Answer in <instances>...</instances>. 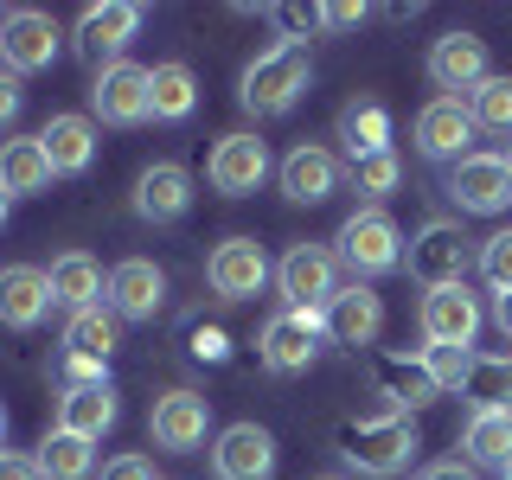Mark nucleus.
<instances>
[{"label":"nucleus","mask_w":512,"mask_h":480,"mask_svg":"<svg viewBox=\"0 0 512 480\" xmlns=\"http://www.w3.org/2000/svg\"><path fill=\"white\" fill-rule=\"evenodd\" d=\"M468 231H461L455 218H429L423 231L410 237V250H404V269L423 288H448V282H468Z\"/></svg>","instance_id":"7"},{"label":"nucleus","mask_w":512,"mask_h":480,"mask_svg":"<svg viewBox=\"0 0 512 480\" xmlns=\"http://www.w3.org/2000/svg\"><path fill=\"white\" fill-rule=\"evenodd\" d=\"M103 480H154V461L148 455H116L103 468Z\"/></svg>","instance_id":"40"},{"label":"nucleus","mask_w":512,"mask_h":480,"mask_svg":"<svg viewBox=\"0 0 512 480\" xmlns=\"http://www.w3.org/2000/svg\"><path fill=\"white\" fill-rule=\"evenodd\" d=\"M269 276H276V263H269V250L256 244V237H224V244L205 256V282H212L218 301H250V295H263Z\"/></svg>","instance_id":"10"},{"label":"nucleus","mask_w":512,"mask_h":480,"mask_svg":"<svg viewBox=\"0 0 512 480\" xmlns=\"http://www.w3.org/2000/svg\"><path fill=\"white\" fill-rule=\"evenodd\" d=\"M141 20L148 13L135 7V0H103V7H84L77 13V58L90 64V71H109V64H122V52H128V39L141 32Z\"/></svg>","instance_id":"8"},{"label":"nucleus","mask_w":512,"mask_h":480,"mask_svg":"<svg viewBox=\"0 0 512 480\" xmlns=\"http://www.w3.org/2000/svg\"><path fill=\"white\" fill-rule=\"evenodd\" d=\"M340 141H346V154H352V160L391 148V109H384L378 96H352V103L340 109Z\"/></svg>","instance_id":"30"},{"label":"nucleus","mask_w":512,"mask_h":480,"mask_svg":"<svg viewBox=\"0 0 512 480\" xmlns=\"http://www.w3.org/2000/svg\"><path fill=\"white\" fill-rule=\"evenodd\" d=\"M103 301L116 308V320H154L167 308V276H160V263H148V256H122L109 269Z\"/></svg>","instance_id":"19"},{"label":"nucleus","mask_w":512,"mask_h":480,"mask_svg":"<svg viewBox=\"0 0 512 480\" xmlns=\"http://www.w3.org/2000/svg\"><path fill=\"white\" fill-rule=\"evenodd\" d=\"M506 160H512V154H506Z\"/></svg>","instance_id":"51"},{"label":"nucleus","mask_w":512,"mask_h":480,"mask_svg":"<svg viewBox=\"0 0 512 480\" xmlns=\"http://www.w3.org/2000/svg\"><path fill=\"white\" fill-rule=\"evenodd\" d=\"M493 327L512 340V288H506V295H493Z\"/></svg>","instance_id":"46"},{"label":"nucleus","mask_w":512,"mask_h":480,"mask_svg":"<svg viewBox=\"0 0 512 480\" xmlns=\"http://www.w3.org/2000/svg\"><path fill=\"white\" fill-rule=\"evenodd\" d=\"M416 423L410 416H397V410H384V416H359V423H346L340 429V455H346V468H359V474H372V480H397L416 461Z\"/></svg>","instance_id":"2"},{"label":"nucleus","mask_w":512,"mask_h":480,"mask_svg":"<svg viewBox=\"0 0 512 480\" xmlns=\"http://www.w3.org/2000/svg\"><path fill=\"white\" fill-rule=\"evenodd\" d=\"M39 474L45 480H90L96 474V448L84 436H71V429H45V442H39Z\"/></svg>","instance_id":"33"},{"label":"nucleus","mask_w":512,"mask_h":480,"mask_svg":"<svg viewBox=\"0 0 512 480\" xmlns=\"http://www.w3.org/2000/svg\"><path fill=\"white\" fill-rule=\"evenodd\" d=\"M224 352H231V340H224V333L218 327H192V359H224Z\"/></svg>","instance_id":"41"},{"label":"nucleus","mask_w":512,"mask_h":480,"mask_svg":"<svg viewBox=\"0 0 512 480\" xmlns=\"http://www.w3.org/2000/svg\"><path fill=\"white\" fill-rule=\"evenodd\" d=\"M116 410H122L116 404V384H77V391L58 397V429L96 442V436H109V429H116Z\"/></svg>","instance_id":"26"},{"label":"nucleus","mask_w":512,"mask_h":480,"mask_svg":"<svg viewBox=\"0 0 512 480\" xmlns=\"http://www.w3.org/2000/svg\"><path fill=\"white\" fill-rule=\"evenodd\" d=\"M45 154H52V173H90L96 160V122L90 116H52L39 128Z\"/></svg>","instance_id":"29"},{"label":"nucleus","mask_w":512,"mask_h":480,"mask_svg":"<svg viewBox=\"0 0 512 480\" xmlns=\"http://www.w3.org/2000/svg\"><path fill=\"white\" fill-rule=\"evenodd\" d=\"M500 480H512V468H506V474H500Z\"/></svg>","instance_id":"49"},{"label":"nucleus","mask_w":512,"mask_h":480,"mask_svg":"<svg viewBox=\"0 0 512 480\" xmlns=\"http://www.w3.org/2000/svg\"><path fill=\"white\" fill-rule=\"evenodd\" d=\"M58 173H52V154H45L39 135H13L0 141V192L7 199H32V192H45Z\"/></svg>","instance_id":"24"},{"label":"nucleus","mask_w":512,"mask_h":480,"mask_svg":"<svg viewBox=\"0 0 512 480\" xmlns=\"http://www.w3.org/2000/svg\"><path fill=\"white\" fill-rule=\"evenodd\" d=\"M116 340H122V320H116V308H109V301L64 320V352H77V359H103V365H109Z\"/></svg>","instance_id":"32"},{"label":"nucleus","mask_w":512,"mask_h":480,"mask_svg":"<svg viewBox=\"0 0 512 480\" xmlns=\"http://www.w3.org/2000/svg\"><path fill=\"white\" fill-rule=\"evenodd\" d=\"M64 52V26L39 7H13L0 13V71L32 77V71H52Z\"/></svg>","instance_id":"5"},{"label":"nucleus","mask_w":512,"mask_h":480,"mask_svg":"<svg viewBox=\"0 0 512 480\" xmlns=\"http://www.w3.org/2000/svg\"><path fill=\"white\" fill-rule=\"evenodd\" d=\"M52 301L64 314H84V308H103V288H109V276L96 269V256H84V250H64V256H52Z\"/></svg>","instance_id":"25"},{"label":"nucleus","mask_w":512,"mask_h":480,"mask_svg":"<svg viewBox=\"0 0 512 480\" xmlns=\"http://www.w3.org/2000/svg\"><path fill=\"white\" fill-rule=\"evenodd\" d=\"M480 320V295H468V282H448V288H429L423 308H416V327H423V346H474Z\"/></svg>","instance_id":"11"},{"label":"nucleus","mask_w":512,"mask_h":480,"mask_svg":"<svg viewBox=\"0 0 512 480\" xmlns=\"http://www.w3.org/2000/svg\"><path fill=\"white\" fill-rule=\"evenodd\" d=\"M0 442H7V404H0Z\"/></svg>","instance_id":"48"},{"label":"nucleus","mask_w":512,"mask_h":480,"mask_svg":"<svg viewBox=\"0 0 512 480\" xmlns=\"http://www.w3.org/2000/svg\"><path fill=\"white\" fill-rule=\"evenodd\" d=\"M7 212H13V199H7V192H0V224H7Z\"/></svg>","instance_id":"47"},{"label":"nucleus","mask_w":512,"mask_h":480,"mask_svg":"<svg viewBox=\"0 0 512 480\" xmlns=\"http://www.w3.org/2000/svg\"><path fill=\"white\" fill-rule=\"evenodd\" d=\"M480 135L474 116H468V103L461 96H429L423 109H416V154H429V160H468V141Z\"/></svg>","instance_id":"14"},{"label":"nucleus","mask_w":512,"mask_h":480,"mask_svg":"<svg viewBox=\"0 0 512 480\" xmlns=\"http://www.w3.org/2000/svg\"><path fill=\"white\" fill-rule=\"evenodd\" d=\"M461 461H468V468L506 474L512 468V416L506 410H474L468 429H461Z\"/></svg>","instance_id":"27"},{"label":"nucleus","mask_w":512,"mask_h":480,"mask_svg":"<svg viewBox=\"0 0 512 480\" xmlns=\"http://www.w3.org/2000/svg\"><path fill=\"white\" fill-rule=\"evenodd\" d=\"M416 352H423L436 391H461V378H468V365H474V346H416Z\"/></svg>","instance_id":"36"},{"label":"nucleus","mask_w":512,"mask_h":480,"mask_svg":"<svg viewBox=\"0 0 512 480\" xmlns=\"http://www.w3.org/2000/svg\"><path fill=\"white\" fill-rule=\"evenodd\" d=\"M276 20L288 26V39H295V45H301V32H314V26H320V7H282V13H276Z\"/></svg>","instance_id":"43"},{"label":"nucleus","mask_w":512,"mask_h":480,"mask_svg":"<svg viewBox=\"0 0 512 480\" xmlns=\"http://www.w3.org/2000/svg\"><path fill=\"white\" fill-rule=\"evenodd\" d=\"M52 308H58V301H52V276H45V269H32V263H7V269H0V327L32 333Z\"/></svg>","instance_id":"21"},{"label":"nucleus","mask_w":512,"mask_h":480,"mask_svg":"<svg viewBox=\"0 0 512 480\" xmlns=\"http://www.w3.org/2000/svg\"><path fill=\"white\" fill-rule=\"evenodd\" d=\"M148 77H154V64H135V58L96 71V77H90V109H96L109 128L148 122Z\"/></svg>","instance_id":"12"},{"label":"nucleus","mask_w":512,"mask_h":480,"mask_svg":"<svg viewBox=\"0 0 512 480\" xmlns=\"http://www.w3.org/2000/svg\"><path fill=\"white\" fill-rule=\"evenodd\" d=\"M416 480H474V468H468V461L455 455V461H429V468L416 474Z\"/></svg>","instance_id":"45"},{"label":"nucleus","mask_w":512,"mask_h":480,"mask_svg":"<svg viewBox=\"0 0 512 480\" xmlns=\"http://www.w3.org/2000/svg\"><path fill=\"white\" fill-rule=\"evenodd\" d=\"M359 20H365V7H352V0H333V7H320V26H340V32H346V26H359Z\"/></svg>","instance_id":"44"},{"label":"nucleus","mask_w":512,"mask_h":480,"mask_svg":"<svg viewBox=\"0 0 512 480\" xmlns=\"http://www.w3.org/2000/svg\"><path fill=\"white\" fill-rule=\"evenodd\" d=\"M205 429H212V404H205L199 391L154 397V416H148L154 448H167V455H192V448H205Z\"/></svg>","instance_id":"17"},{"label":"nucleus","mask_w":512,"mask_h":480,"mask_svg":"<svg viewBox=\"0 0 512 480\" xmlns=\"http://www.w3.org/2000/svg\"><path fill=\"white\" fill-rule=\"evenodd\" d=\"M378 397H384L397 416H410V410L436 404L442 391H436V378H429L423 352H384V359H378Z\"/></svg>","instance_id":"23"},{"label":"nucleus","mask_w":512,"mask_h":480,"mask_svg":"<svg viewBox=\"0 0 512 480\" xmlns=\"http://www.w3.org/2000/svg\"><path fill=\"white\" fill-rule=\"evenodd\" d=\"M474 263H480V276H487L493 295H506V288H512V231H493L487 244H480Z\"/></svg>","instance_id":"37"},{"label":"nucleus","mask_w":512,"mask_h":480,"mask_svg":"<svg viewBox=\"0 0 512 480\" xmlns=\"http://www.w3.org/2000/svg\"><path fill=\"white\" fill-rule=\"evenodd\" d=\"M333 256H340V269H352V282L391 276V269H404V231H397V218L384 205H359L333 231Z\"/></svg>","instance_id":"3"},{"label":"nucleus","mask_w":512,"mask_h":480,"mask_svg":"<svg viewBox=\"0 0 512 480\" xmlns=\"http://www.w3.org/2000/svg\"><path fill=\"white\" fill-rule=\"evenodd\" d=\"M0 480H45L39 461L32 455H13V448H0Z\"/></svg>","instance_id":"42"},{"label":"nucleus","mask_w":512,"mask_h":480,"mask_svg":"<svg viewBox=\"0 0 512 480\" xmlns=\"http://www.w3.org/2000/svg\"><path fill=\"white\" fill-rule=\"evenodd\" d=\"M384 333V295L372 282H346L327 301V340L333 346H372Z\"/></svg>","instance_id":"20"},{"label":"nucleus","mask_w":512,"mask_h":480,"mask_svg":"<svg viewBox=\"0 0 512 480\" xmlns=\"http://www.w3.org/2000/svg\"><path fill=\"white\" fill-rule=\"evenodd\" d=\"M269 141L256 135H218L212 160H205V180H212V192H224V199H244V192H256L269 180Z\"/></svg>","instance_id":"15"},{"label":"nucleus","mask_w":512,"mask_h":480,"mask_svg":"<svg viewBox=\"0 0 512 480\" xmlns=\"http://www.w3.org/2000/svg\"><path fill=\"white\" fill-rule=\"evenodd\" d=\"M314 77V58L308 45L295 39H276L269 52H256L244 64V84H237V103L250 109V116H288V109L301 103V90H308Z\"/></svg>","instance_id":"1"},{"label":"nucleus","mask_w":512,"mask_h":480,"mask_svg":"<svg viewBox=\"0 0 512 480\" xmlns=\"http://www.w3.org/2000/svg\"><path fill=\"white\" fill-rule=\"evenodd\" d=\"M192 109H199V77H192V64H180V58L154 64V77H148V122H186Z\"/></svg>","instance_id":"28"},{"label":"nucleus","mask_w":512,"mask_h":480,"mask_svg":"<svg viewBox=\"0 0 512 480\" xmlns=\"http://www.w3.org/2000/svg\"><path fill=\"white\" fill-rule=\"evenodd\" d=\"M346 180L365 192V199H384V192H397V180H404V160H397V148H378L365 160H346Z\"/></svg>","instance_id":"35"},{"label":"nucleus","mask_w":512,"mask_h":480,"mask_svg":"<svg viewBox=\"0 0 512 480\" xmlns=\"http://www.w3.org/2000/svg\"><path fill=\"white\" fill-rule=\"evenodd\" d=\"M77 384H109L103 359H77V352H64V391H77Z\"/></svg>","instance_id":"38"},{"label":"nucleus","mask_w":512,"mask_h":480,"mask_svg":"<svg viewBox=\"0 0 512 480\" xmlns=\"http://www.w3.org/2000/svg\"><path fill=\"white\" fill-rule=\"evenodd\" d=\"M340 256H333L327 244H295L276 263V295L282 308H308V314H327V301L340 295Z\"/></svg>","instance_id":"6"},{"label":"nucleus","mask_w":512,"mask_h":480,"mask_svg":"<svg viewBox=\"0 0 512 480\" xmlns=\"http://www.w3.org/2000/svg\"><path fill=\"white\" fill-rule=\"evenodd\" d=\"M461 103H468L474 128H487V135H512V77H500V71H493L487 84H480V90H468Z\"/></svg>","instance_id":"34"},{"label":"nucleus","mask_w":512,"mask_h":480,"mask_svg":"<svg viewBox=\"0 0 512 480\" xmlns=\"http://www.w3.org/2000/svg\"><path fill=\"white\" fill-rule=\"evenodd\" d=\"M135 212L148 218V224H180L192 212V173L180 167V160H154V167H141Z\"/></svg>","instance_id":"22"},{"label":"nucleus","mask_w":512,"mask_h":480,"mask_svg":"<svg viewBox=\"0 0 512 480\" xmlns=\"http://www.w3.org/2000/svg\"><path fill=\"white\" fill-rule=\"evenodd\" d=\"M327 480H340V474H327Z\"/></svg>","instance_id":"50"},{"label":"nucleus","mask_w":512,"mask_h":480,"mask_svg":"<svg viewBox=\"0 0 512 480\" xmlns=\"http://www.w3.org/2000/svg\"><path fill=\"white\" fill-rule=\"evenodd\" d=\"M461 397L474 410H506L512 416V352H474L468 378H461Z\"/></svg>","instance_id":"31"},{"label":"nucleus","mask_w":512,"mask_h":480,"mask_svg":"<svg viewBox=\"0 0 512 480\" xmlns=\"http://www.w3.org/2000/svg\"><path fill=\"white\" fill-rule=\"evenodd\" d=\"M212 474L218 480H269L276 474V436L263 423H231L212 442Z\"/></svg>","instance_id":"18"},{"label":"nucleus","mask_w":512,"mask_h":480,"mask_svg":"<svg viewBox=\"0 0 512 480\" xmlns=\"http://www.w3.org/2000/svg\"><path fill=\"white\" fill-rule=\"evenodd\" d=\"M276 180H282V199H295V205H320V199H333V192H340L346 167H340V154H333V148H320V141H301V148H288V154H282Z\"/></svg>","instance_id":"16"},{"label":"nucleus","mask_w":512,"mask_h":480,"mask_svg":"<svg viewBox=\"0 0 512 480\" xmlns=\"http://www.w3.org/2000/svg\"><path fill=\"white\" fill-rule=\"evenodd\" d=\"M327 346H333V340H327V314H308V308L269 314L263 333H256V359H263L269 372H282V378L308 372V365H314Z\"/></svg>","instance_id":"4"},{"label":"nucleus","mask_w":512,"mask_h":480,"mask_svg":"<svg viewBox=\"0 0 512 480\" xmlns=\"http://www.w3.org/2000/svg\"><path fill=\"white\" fill-rule=\"evenodd\" d=\"M20 103H26L20 77H13V71H0V128H13V122H20Z\"/></svg>","instance_id":"39"},{"label":"nucleus","mask_w":512,"mask_h":480,"mask_svg":"<svg viewBox=\"0 0 512 480\" xmlns=\"http://www.w3.org/2000/svg\"><path fill=\"white\" fill-rule=\"evenodd\" d=\"M448 199L474 218H500L512 205V160L506 154H468L448 167Z\"/></svg>","instance_id":"9"},{"label":"nucleus","mask_w":512,"mask_h":480,"mask_svg":"<svg viewBox=\"0 0 512 480\" xmlns=\"http://www.w3.org/2000/svg\"><path fill=\"white\" fill-rule=\"evenodd\" d=\"M429 84H436L442 96H468V90H480L487 84V39L480 32H442L436 45H429Z\"/></svg>","instance_id":"13"}]
</instances>
